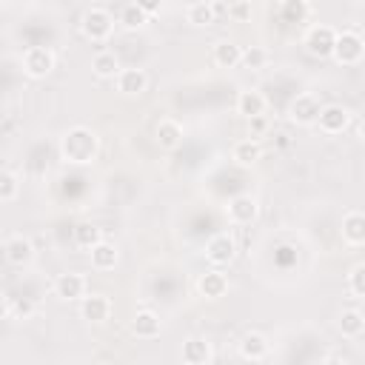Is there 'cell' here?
<instances>
[{
    "instance_id": "obj_1",
    "label": "cell",
    "mask_w": 365,
    "mask_h": 365,
    "mask_svg": "<svg viewBox=\"0 0 365 365\" xmlns=\"http://www.w3.org/2000/svg\"><path fill=\"white\" fill-rule=\"evenodd\" d=\"M97 154H100V137L86 125H74L60 137V157L71 165H91Z\"/></svg>"
},
{
    "instance_id": "obj_2",
    "label": "cell",
    "mask_w": 365,
    "mask_h": 365,
    "mask_svg": "<svg viewBox=\"0 0 365 365\" xmlns=\"http://www.w3.org/2000/svg\"><path fill=\"white\" fill-rule=\"evenodd\" d=\"M362 54H365V40H362V34H359L356 29H342V31H336L331 57H334L339 66H359V63H362Z\"/></svg>"
},
{
    "instance_id": "obj_3",
    "label": "cell",
    "mask_w": 365,
    "mask_h": 365,
    "mask_svg": "<svg viewBox=\"0 0 365 365\" xmlns=\"http://www.w3.org/2000/svg\"><path fill=\"white\" fill-rule=\"evenodd\" d=\"M80 31H83L91 43H106V40L111 37V31H114V17H111V11H106V9H100V6L86 9L83 17H80Z\"/></svg>"
},
{
    "instance_id": "obj_4",
    "label": "cell",
    "mask_w": 365,
    "mask_h": 365,
    "mask_svg": "<svg viewBox=\"0 0 365 365\" xmlns=\"http://www.w3.org/2000/svg\"><path fill=\"white\" fill-rule=\"evenodd\" d=\"M322 134H328V137H336V134H345L348 131V125H351V111L345 108V106H339V103H328V106H322L319 108V114H317V123H314Z\"/></svg>"
},
{
    "instance_id": "obj_5",
    "label": "cell",
    "mask_w": 365,
    "mask_h": 365,
    "mask_svg": "<svg viewBox=\"0 0 365 365\" xmlns=\"http://www.w3.org/2000/svg\"><path fill=\"white\" fill-rule=\"evenodd\" d=\"M111 314H114V302H111L108 294H100V291H91V294H88V291H86V297L80 299V317H83L86 322H91V325L108 322Z\"/></svg>"
},
{
    "instance_id": "obj_6",
    "label": "cell",
    "mask_w": 365,
    "mask_h": 365,
    "mask_svg": "<svg viewBox=\"0 0 365 365\" xmlns=\"http://www.w3.org/2000/svg\"><path fill=\"white\" fill-rule=\"evenodd\" d=\"M54 63H57V57H54V51L46 48V46H29V48L23 51V71H26L29 77H34V80L48 77V74L54 71Z\"/></svg>"
},
{
    "instance_id": "obj_7",
    "label": "cell",
    "mask_w": 365,
    "mask_h": 365,
    "mask_svg": "<svg viewBox=\"0 0 365 365\" xmlns=\"http://www.w3.org/2000/svg\"><path fill=\"white\" fill-rule=\"evenodd\" d=\"M234 257H237V242H234L231 234L220 231V234H214V237L205 242V259H208L214 268H225V265H231Z\"/></svg>"
},
{
    "instance_id": "obj_8",
    "label": "cell",
    "mask_w": 365,
    "mask_h": 365,
    "mask_svg": "<svg viewBox=\"0 0 365 365\" xmlns=\"http://www.w3.org/2000/svg\"><path fill=\"white\" fill-rule=\"evenodd\" d=\"M319 108H322V103H319L311 91H302V94H297V97L288 103V120L297 123V125H314Z\"/></svg>"
},
{
    "instance_id": "obj_9",
    "label": "cell",
    "mask_w": 365,
    "mask_h": 365,
    "mask_svg": "<svg viewBox=\"0 0 365 365\" xmlns=\"http://www.w3.org/2000/svg\"><path fill=\"white\" fill-rule=\"evenodd\" d=\"M334 40H336V29L334 26H311L308 31H305V48H308V54H314V57H331V51H334Z\"/></svg>"
},
{
    "instance_id": "obj_10",
    "label": "cell",
    "mask_w": 365,
    "mask_h": 365,
    "mask_svg": "<svg viewBox=\"0 0 365 365\" xmlns=\"http://www.w3.org/2000/svg\"><path fill=\"white\" fill-rule=\"evenodd\" d=\"M225 214H228V222H231V225H251V222L259 217V202H257V197H251V194H237V197L225 205Z\"/></svg>"
},
{
    "instance_id": "obj_11",
    "label": "cell",
    "mask_w": 365,
    "mask_h": 365,
    "mask_svg": "<svg viewBox=\"0 0 365 365\" xmlns=\"http://www.w3.org/2000/svg\"><path fill=\"white\" fill-rule=\"evenodd\" d=\"M86 291H88V279H86V274H80V271H63V274L54 277V294H57L60 299L74 302V299H83Z\"/></svg>"
},
{
    "instance_id": "obj_12",
    "label": "cell",
    "mask_w": 365,
    "mask_h": 365,
    "mask_svg": "<svg viewBox=\"0 0 365 365\" xmlns=\"http://www.w3.org/2000/svg\"><path fill=\"white\" fill-rule=\"evenodd\" d=\"M197 291L205 299H222L228 294V277H225V271L211 265L205 274L197 277Z\"/></svg>"
},
{
    "instance_id": "obj_13",
    "label": "cell",
    "mask_w": 365,
    "mask_h": 365,
    "mask_svg": "<svg viewBox=\"0 0 365 365\" xmlns=\"http://www.w3.org/2000/svg\"><path fill=\"white\" fill-rule=\"evenodd\" d=\"M114 86L125 97H140L148 88V74L143 68H120L114 74Z\"/></svg>"
},
{
    "instance_id": "obj_14",
    "label": "cell",
    "mask_w": 365,
    "mask_h": 365,
    "mask_svg": "<svg viewBox=\"0 0 365 365\" xmlns=\"http://www.w3.org/2000/svg\"><path fill=\"white\" fill-rule=\"evenodd\" d=\"M3 254H6V259H9L14 268H23V265H29V262L34 259V242H31L29 237H23V234H14V237L6 240Z\"/></svg>"
},
{
    "instance_id": "obj_15",
    "label": "cell",
    "mask_w": 365,
    "mask_h": 365,
    "mask_svg": "<svg viewBox=\"0 0 365 365\" xmlns=\"http://www.w3.org/2000/svg\"><path fill=\"white\" fill-rule=\"evenodd\" d=\"M180 359L185 365H211L214 362V348L208 339L202 336H191L182 342V351H180Z\"/></svg>"
},
{
    "instance_id": "obj_16",
    "label": "cell",
    "mask_w": 365,
    "mask_h": 365,
    "mask_svg": "<svg viewBox=\"0 0 365 365\" xmlns=\"http://www.w3.org/2000/svg\"><path fill=\"white\" fill-rule=\"evenodd\" d=\"M160 331H163L160 314L143 308V311H137V314L131 317V334H134L137 339H154V336H160Z\"/></svg>"
},
{
    "instance_id": "obj_17",
    "label": "cell",
    "mask_w": 365,
    "mask_h": 365,
    "mask_svg": "<svg viewBox=\"0 0 365 365\" xmlns=\"http://www.w3.org/2000/svg\"><path fill=\"white\" fill-rule=\"evenodd\" d=\"M268 354H271V342H268L262 334H257V331L242 334V339H240V356H242V359H248V362H262V359H268Z\"/></svg>"
},
{
    "instance_id": "obj_18",
    "label": "cell",
    "mask_w": 365,
    "mask_h": 365,
    "mask_svg": "<svg viewBox=\"0 0 365 365\" xmlns=\"http://www.w3.org/2000/svg\"><path fill=\"white\" fill-rule=\"evenodd\" d=\"M342 240L351 248H362L365 245V214L362 211L354 208V211H348L342 217Z\"/></svg>"
},
{
    "instance_id": "obj_19",
    "label": "cell",
    "mask_w": 365,
    "mask_h": 365,
    "mask_svg": "<svg viewBox=\"0 0 365 365\" xmlns=\"http://www.w3.org/2000/svg\"><path fill=\"white\" fill-rule=\"evenodd\" d=\"M154 140H157L160 148L174 151V148H180V143H182V125H180L177 120H171V117H163V120L157 123V128H154Z\"/></svg>"
},
{
    "instance_id": "obj_20",
    "label": "cell",
    "mask_w": 365,
    "mask_h": 365,
    "mask_svg": "<svg viewBox=\"0 0 365 365\" xmlns=\"http://www.w3.org/2000/svg\"><path fill=\"white\" fill-rule=\"evenodd\" d=\"M88 257H91V268H94V271H114L117 262H120V251H117V245L108 242V240H100V242L88 251Z\"/></svg>"
},
{
    "instance_id": "obj_21",
    "label": "cell",
    "mask_w": 365,
    "mask_h": 365,
    "mask_svg": "<svg viewBox=\"0 0 365 365\" xmlns=\"http://www.w3.org/2000/svg\"><path fill=\"white\" fill-rule=\"evenodd\" d=\"M265 108H268V100H265L262 91L245 88V91L237 94V114H242L245 120L248 117H257V114H265Z\"/></svg>"
},
{
    "instance_id": "obj_22",
    "label": "cell",
    "mask_w": 365,
    "mask_h": 365,
    "mask_svg": "<svg viewBox=\"0 0 365 365\" xmlns=\"http://www.w3.org/2000/svg\"><path fill=\"white\" fill-rule=\"evenodd\" d=\"M231 160L237 165H254L262 160V145L257 137H245V140H237L234 148H231Z\"/></svg>"
},
{
    "instance_id": "obj_23",
    "label": "cell",
    "mask_w": 365,
    "mask_h": 365,
    "mask_svg": "<svg viewBox=\"0 0 365 365\" xmlns=\"http://www.w3.org/2000/svg\"><path fill=\"white\" fill-rule=\"evenodd\" d=\"M240 54H242V46H237L234 40H217L214 48H211V60L220 68H237L240 66Z\"/></svg>"
},
{
    "instance_id": "obj_24",
    "label": "cell",
    "mask_w": 365,
    "mask_h": 365,
    "mask_svg": "<svg viewBox=\"0 0 365 365\" xmlns=\"http://www.w3.org/2000/svg\"><path fill=\"white\" fill-rule=\"evenodd\" d=\"M185 20L191 23V26H214L217 23V6L211 3V0H194L191 6H188V11H185Z\"/></svg>"
},
{
    "instance_id": "obj_25",
    "label": "cell",
    "mask_w": 365,
    "mask_h": 365,
    "mask_svg": "<svg viewBox=\"0 0 365 365\" xmlns=\"http://www.w3.org/2000/svg\"><path fill=\"white\" fill-rule=\"evenodd\" d=\"M339 331H342V336H348V339H359L362 334H365V314L359 311V308H345L342 314H339Z\"/></svg>"
},
{
    "instance_id": "obj_26",
    "label": "cell",
    "mask_w": 365,
    "mask_h": 365,
    "mask_svg": "<svg viewBox=\"0 0 365 365\" xmlns=\"http://www.w3.org/2000/svg\"><path fill=\"white\" fill-rule=\"evenodd\" d=\"M91 71L103 80H114V74L120 71V60L114 51H97L94 60H91Z\"/></svg>"
},
{
    "instance_id": "obj_27",
    "label": "cell",
    "mask_w": 365,
    "mask_h": 365,
    "mask_svg": "<svg viewBox=\"0 0 365 365\" xmlns=\"http://www.w3.org/2000/svg\"><path fill=\"white\" fill-rule=\"evenodd\" d=\"M268 63H271V51H268L265 46H248V48H242V54H240V66H245V68H251V71L268 68Z\"/></svg>"
},
{
    "instance_id": "obj_28",
    "label": "cell",
    "mask_w": 365,
    "mask_h": 365,
    "mask_svg": "<svg viewBox=\"0 0 365 365\" xmlns=\"http://www.w3.org/2000/svg\"><path fill=\"white\" fill-rule=\"evenodd\" d=\"M100 240H103V231H100L94 222H80V225H74V245H77V248L91 251Z\"/></svg>"
},
{
    "instance_id": "obj_29",
    "label": "cell",
    "mask_w": 365,
    "mask_h": 365,
    "mask_svg": "<svg viewBox=\"0 0 365 365\" xmlns=\"http://www.w3.org/2000/svg\"><path fill=\"white\" fill-rule=\"evenodd\" d=\"M117 23H120L125 31H137V29H143V26L148 23V14H145L137 3H128V6H123V11H120Z\"/></svg>"
},
{
    "instance_id": "obj_30",
    "label": "cell",
    "mask_w": 365,
    "mask_h": 365,
    "mask_svg": "<svg viewBox=\"0 0 365 365\" xmlns=\"http://www.w3.org/2000/svg\"><path fill=\"white\" fill-rule=\"evenodd\" d=\"M279 14L285 23H302L311 14V3L308 0H282Z\"/></svg>"
},
{
    "instance_id": "obj_31",
    "label": "cell",
    "mask_w": 365,
    "mask_h": 365,
    "mask_svg": "<svg viewBox=\"0 0 365 365\" xmlns=\"http://www.w3.org/2000/svg\"><path fill=\"white\" fill-rule=\"evenodd\" d=\"M20 194V180L9 168H0V202H11Z\"/></svg>"
},
{
    "instance_id": "obj_32",
    "label": "cell",
    "mask_w": 365,
    "mask_h": 365,
    "mask_svg": "<svg viewBox=\"0 0 365 365\" xmlns=\"http://www.w3.org/2000/svg\"><path fill=\"white\" fill-rule=\"evenodd\" d=\"M251 17H254L251 0H231L228 3V20L231 23H251Z\"/></svg>"
},
{
    "instance_id": "obj_33",
    "label": "cell",
    "mask_w": 365,
    "mask_h": 365,
    "mask_svg": "<svg viewBox=\"0 0 365 365\" xmlns=\"http://www.w3.org/2000/svg\"><path fill=\"white\" fill-rule=\"evenodd\" d=\"M348 291L354 297H365V265L362 262H356L351 268V274H348Z\"/></svg>"
},
{
    "instance_id": "obj_34",
    "label": "cell",
    "mask_w": 365,
    "mask_h": 365,
    "mask_svg": "<svg viewBox=\"0 0 365 365\" xmlns=\"http://www.w3.org/2000/svg\"><path fill=\"white\" fill-rule=\"evenodd\" d=\"M248 128H251V137H259L268 131V120L265 114H257V117H248Z\"/></svg>"
},
{
    "instance_id": "obj_35",
    "label": "cell",
    "mask_w": 365,
    "mask_h": 365,
    "mask_svg": "<svg viewBox=\"0 0 365 365\" xmlns=\"http://www.w3.org/2000/svg\"><path fill=\"white\" fill-rule=\"evenodd\" d=\"M134 3H137V6L151 17V14H157V11H160V3H163V0H134Z\"/></svg>"
},
{
    "instance_id": "obj_36",
    "label": "cell",
    "mask_w": 365,
    "mask_h": 365,
    "mask_svg": "<svg viewBox=\"0 0 365 365\" xmlns=\"http://www.w3.org/2000/svg\"><path fill=\"white\" fill-rule=\"evenodd\" d=\"M6 317H11V299L6 294H0V319H6Z\"/></svg>"
}]
</instances>
